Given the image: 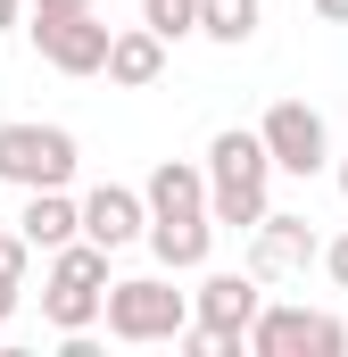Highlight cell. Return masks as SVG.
Masks as SVG:
<instances>
[{"label":"cell","instance_id":"6da1fadb","mask_svg":"<svg viewBox=\"0 0 348 357\" xmlns=\"http://www.w3.org/2000/svg\"><path fill=\"white\" fill-rule=\"evenodd\" d=\"M265 150L249 142V133H224L216 142V208H224V225H258L265 208Z\"/></svg>","mask_w":348,"mask_h":357},{"label":"cell","instance_id":"7a4b0ae2","mask_svg":"<svg viewBox=\"0 0 348 357\" xmlns=\"http://www.w3.org/2000/svg\"><path fill=\"white\" fill-rule=\"evenodd\" d=\"M67 133H42V125H8L0 133V175H17V183H58L67 175Z\"/></svg>","mask_w":348,"mask_h":357},{"label":"cell","instance_id":"3957f363","mask_svg":"<svg viewBox=\"0 0 348 357\" xmlns=\"http://www.w3.org/2000/svg\"><path fill=\"white\" fill-rule=\"evenodd\" d=\"M108 324L125 341H158V333H174V291H158V282H116Z\"/></svg>","mask_w":348,"mask_h":357},{"label":"cell","instance_id":"277c9868","mask_svg":"<svg viewBox=\"0 0 348 357\" xmlns=\"http://www.w3.org/2000/svg\"><path fill=\"white\" fill-rule=\"evenodd\" d=\"M265 142H274V158H282V167H315V158H324V125H315L307 108H274Z\"/></svg>","mask_w":348,"mask_h":357},{"label":"cell","instance_id":"5b68a950","mask_svg":"<svg viewBox=\"0 0 348 357\" xmlns=\"http://www.w3.org/2000/svg\"><path fill=\"white\" fill-rule=\"evenodd\" d=\"M91 282H100V258L75 250V258L58 266V282H50V316H58V324H84V316H91V299H100Z\"/></svg>","mask_w":348,"mask_h":357},{"label":"cell","instance_id":"8992f818","mask_svg":"<svg viewBox=\"0 0 348 357\" xmlns=\"http://www.w3.org/2000/svg\"><path fill=\"white\" fill-rule=\"evenodd\" d=\"M258 349H340V324H324V316H265L258 324Z\"/></svg>","mask_w":348,"mask_h":357},{"label":"cell","instance_id":"52a82bcc","mask_svg":"<svg viewBox=\"0 0 348 357\" xmlns=\"http://www.w3.org/2000/svg\"><path fill=\"white\" fill-rule=\"evenodd\" d=\"M84 225H91V241H100V250H116V241L133 233V199H125V191H91Z\"/></svg>","mask_w":348,"mask_h":357},{"label":"cell","instance_id":"ba28073f","mask_svg":"<svg viewBox=\"0 0 348 357\" xmlns=\"http://www.w3.org/2000/svg\"><path fill=\"white\" fill-rule=\"evenodd\" d=\"M100 50H108V33H100L91 17H67V33H50V59H58V67H91Z\"/></svg>","mask_w":348,"mask_h":357},{"label":"cell","instance_id":"9c48e42d","mask_svg":"<svg viewBox=\"0 0 348 357\" xmlns=\"http://www.w3.org/2000/svg\"><path fill=\"white\" fill-rule=\"evenodd\" d=\"M249 307H258V282H241V274L207 282V316H216V324H249Z\"/></svg>","mask_w":348,"mask_h":357},{"label":"cell","instance_id":"30bf717a","mask_svg":"<svg viewBox=\"0 0 348 357\" xmlns=\"http://www.w3.org/2000/svg\"><path fill=\"white\" fill-rule=\"evenodd\" d=\"M158 250H166L174 266H191V258L207 250V225H199V216H158Z\"/></svg>","mask_w":348,"mask_h":357},{"label":"cell","instance_id":"8fae6325","mask_svg":"<svg viewBox=\"0 0 348 357\" xmlns=\"http://www.w3.org/2000/svg\"><path fill=\"white\" fill-rule=\"evenodd\" d=\"M299 258H307V233H299L290 216H274V233L258 241V266L274 274V266H299Z\"/></svg>","mask_w":348,"mask_h":357},{"label":"cell","instance_id":"7c38bea8","mask_svg":"<svg viewBox=\"0 0 348 357\" xmlns=\"http://www.w3.org/2000/svg\"><path fill=\"white\" fill-rule=\"evenodd\" d=\"M67 225H75L67 199H33V208H25V233H33V241H67Z\"/></svg>","mask_w":348,"mask_h":357},{"label":"cell","instance_id":"4fadbf2b","mask_svg":"<svg viewBox=\"0 0 348 357\" xmlns=\"http://www.w3.org/2000/svg\"><path fill=\"white\" fill-rule=\"evenodd\" d=\"M207 25H216L224 42H241V33L258 25V0H207Z\"/></svg>","mask_w":348,"mask_h":357},{"label":"cell","instance_id":"5bb4252c","mask_svg":"<svg viewBox=\"0 0 348 357\" xmlns=\"http://www.w3.org/2000/svg\"><path fill=\"white\" fill-rule=\"evenodd\" d=\"M191 208H199V183L166 167V175H158V216H191Z\"/></svg>","mask_w":348,"mask_h":357},{"label":"cell","instance_id":"9a60e30c","mask_svg":"<svg viewBox=\"0 0 348 357\" xmlns=\"http://www.w3.org/2000/svg\"><path fill=\"white\" fill-rule=\"evenodd\" d=\"M108 67H116V75H133V84H141V75H150V67H158V50H150V42H116V50H108Z\"/></svg>","mask_w":348,"mask_h":357},{"label":"cell","instance_id":"2e32d148","mask_svg":"<svg viewBox=\"0 0 348 357\" xmlns=\"http://www.w3.org/2000/svg\"><path fill=\"white\" fill-rule=\"evenodd\" d=\"M8 299H17V241H0V316H8Z\"/></svg>","mask_w":348,"mask_h":357},{"label":"cell","instance_id":"e0dca14e","mask_svg":"<svg viewBox=\"0 0 348 357\" xmlns=\"http://www.w3.org/2000/svg\"><path fill=\"white\" fill-rule=\"evenodd\" d=\"M150 17H158V25H166V33H174V25L191 17V0H150Z\"/></svg>","mask_w":348,"mask_h":357},{"label":"cell","instance_id":"ac0fdd59","mask_svg":"<svg viewBox=\"0 0 348 357\" xmlns=\"http://www.w3.org/2000/svg\"><path fill=\"white\" fill-rule=\"evenodd\" d=\"M332 266H340V282H348V241H340V250H332Z\"/></svg>","mask_w":348,"mask_h":357},{"label":"cell","instance_id":"d6986e66","mask_svg":"<svg viewBox=\"0 0 348 357\" xmlns=\"http://www.w3.org/2000/svg\"><path fill=\"white\" fill-rule=\"evenodd\" d=\"M324 17H348V0H324Z\"/></svg>","mask_w":348,"mask_h":357},{"label":"cell","instance_id":"ffe728a7","mask_svg":"<svg viewBox=\"0 0 348 357\" xmlns=\"http://www.w3.org/2000/svg\"><path fill=\"white\" fill-rule=\"evenodd\" d=\"M0 17H8V0H0Z\"/></svg>","mask_w":348,"mask_h":357}]
</instances>
